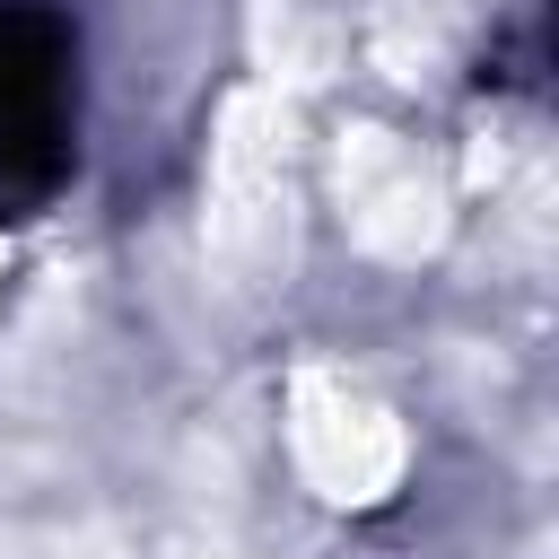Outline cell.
I'll use <instances>...</instances> for the list:
<instances>
[{
	"mask_svg": "<svg viewBox=\"0 0 559 559\" xmlns=\"http://www.w3.org/2000/svg\"><path fill=\"white\" fill-rule=\"evenodd\" d=\"M288 454H297L306 489L332 498V507H376L411 472L402 419L367 384H349L332 367H297V384H288Z\"/></svg>",
	"mask_w": 559,
	"mask_h": 559,
	"instance_id": "obj_1",
	"label": "cell"
},
{
	"mask_svg": "<svg viewBox=\"0 0 559 559\" xmlns=\"http://www.w3.org/2000/svg\"><path fill=\"white\" fill-rule=\"evenodd\" d=\"M332 183H341V210H349V236L376 253V262H428L445 245V183L437 166L402 140V131H341V157H332Z\"/></svg>",
	"mask_w": 559,
	"mask_h": 559,
	"instance_id": "obj_2",
	"label": "cell"
},
{
	"mask_svg": "<svg viewBox=\"0 0 559 559\" xmlns=\"http://www.w3.org/2000/svg\"><path fill=\"white\" fill-rule=\"evenodd\" d=\"M210 253L236 288H271L297 253V192L288 166H236L210 157Z\"/></svg>",
	"mask_w": 559,
	"mask_h": 559,
	"instance_id": "obj_3",
	"label": "cell"
},
{
	"mask_svg": "<svg viewBox=\"0 0 559 559\" xmlns=\"http://www.w3.org/2000/svg\"><path fill=\"white\" fill-rule=\"evenodd\" d=\"M262 52H271V79H332V61H341V26L314 9V0H280L271 9V26H262Z\"/></svg>",
	"mask_w": 559,
	"mask_h": 559,
	"instance_id": "obj_4",
	"label": "cell"
},
{
	"mask_svg": "<svg viewBox=\"0 0 559 559\" xmlns=\"http://www.w3.org/2000/svg\"><path fill=\"white\" fill-rule=\"evenodd\" d=\"M0 262H9V245H0Z\"/></svg>",
	"mask_w": 559,
	"mask_h": 559,
	"instance_id": "obj_5",
	"label": "cell"
}]
</instances>
